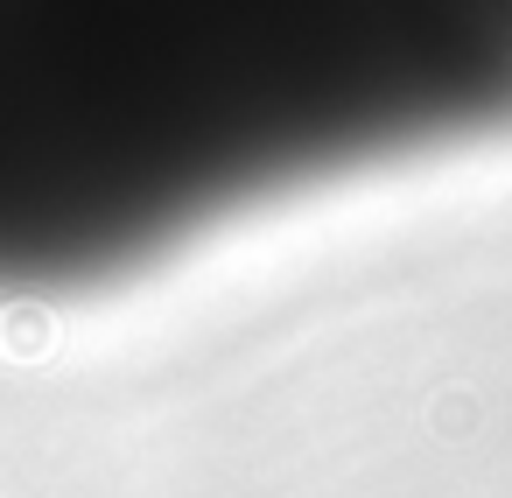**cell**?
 Masks as SVG:
<instances>
[{"label":"cell","mask_w":512,"mask_h":498,"mask_svg":"<svg viewBox=\"0 0 512 498\" xmlns=\"http://www.w3.org/2000/svg\"><path fill=\"white\" fill-rule=\"evenodd\" d=\"M512 127V0H0V302Z\"/></svg>","instance_id":"cell-1"}]
</instances>
